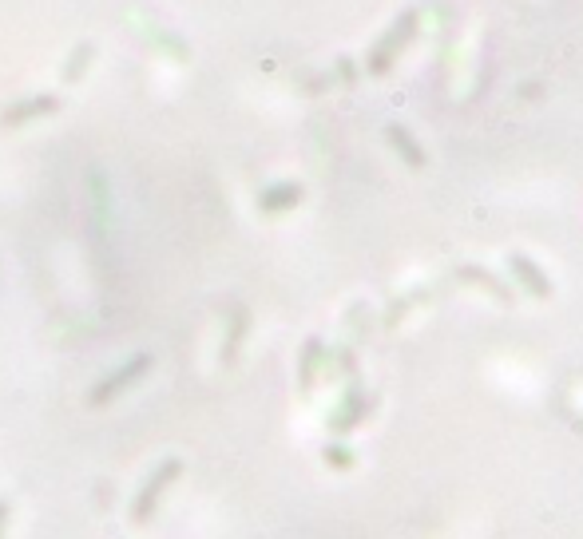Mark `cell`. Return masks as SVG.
<instances>
[{"mask_svg": "<svg viewBox=\"0 0 583 539\" xmlns=\"http://www.w3.org/2000/svg\"><path fill=\"white\" fill-rule=\"evenodd\" d=\"M417 24H421V12L417 8H409L405 16H397L393 20V28L369 48V56H365V68H369V76H385L389 68H393V60L405 52V44L417 36Z\"/></svg>", "mask_w": 583, "mask_h": 539, "instance_id": "1", "label": "cell"}, {"mask_svg": "<svg viewBox=\"0 0 583 539\" xmlns=\"http://www.w3.org/2000/svg\"><path fill=\"white\" fill-rule=\"evenodd\" d=\"M179 460H163L147 480H143V488H139V496H135V504H131V520L135 524H147L151 516H155V508H159V500H163V492L179 480Z\"/></svg>", "mask_w": 583, "mask_h": 539, "instance_id": "2", "label": "cell"}, {"mask_svg": "<svg viewBox=\"0 0 583 539\" xmlns=\"http://www.w3.org/2000/svg\"><path fill=\"white\" fill-rule=\"evenodd\" d=\"M147 369H151V357H147V353L131 357L127 365H119L116 377H108L104 385H96V389H92V405H108V401H112V397H119L127 385H135V381H139Z\"/></svg>", "mask_w": 583, "mask_h": 539, "instance_id": "3", "label": "cell"}, {"mask_svg": "<svg viewBox=\"0 0 583 539\" xmlns=\"http://www.w3.org/2000/svg\"><path fill=\"white\" fill-rule=\"evenodd\" d=\"M508 266H512V274L520 278V286H528L536 298H548V294H552V282L540 274V266H536L532 258H524V254H508Z\"/></svg>", "mask_w": 583, "mask_h": 539, "instance_id": "4", "label": "cell"}, {"mask_svg": "<svg viewBox=\"0 0 583 539\" xmlns=\"http://www.w3.org/2000/svg\"><path fill=\"white\" fill-rule=\"evenodd\" d=\"M385 131H389V143L405 155V163H409V167H425V151H421V143H417L405 127H397V123H393V127H385Z\"/></svg>", "mask_w": 583, "mask_h": 539, "instance_id": "5", "label": "cell"}, {"mask_svg": "<svg viewBox=\"0 0 583 539\" xmlns=\"http://www.w3.org/2000/svg\"><path fill=\"white\" fill-rule=\"evenodd\" d=\"M298 187H278V191H266L262 195V211H278V207H290V203H298Z\"/></svg>", "mask_w": 583, "mask_h": 539, "instance_id": "6", "label": "cell"}, {"mask_svg": "<svg viewBox=\"0 0 583 539\" xmlns=\"http://www.w3.org/2000/svg\"><path fill=\"white\" fill-rule=\"evenodd\" d=\"M461 278H472V282H480V286H484V290H488V294H496V298H504V302H508V290H504V286H500V282H492V278H488V274H484V270H465V274H461Z\"/></svg>", "mask_w": 583, "mask_h": 539, "instance_id": "7", "label": "cell"}, {"mask_svg": "<svg viewBox=\"0 0 583 539\" xmlns=\"http://www.w3.org/2000/svg\"><path fill=\"white\" fill-rule=\"evenodd\" d=\"M8 512H12V508H8V500L0 496V539H4V532H8Z\"/></svg>", "mask_w": 583, "mask_h": 539, "instance_id": "8", "label": "cell"}]
</instances>
